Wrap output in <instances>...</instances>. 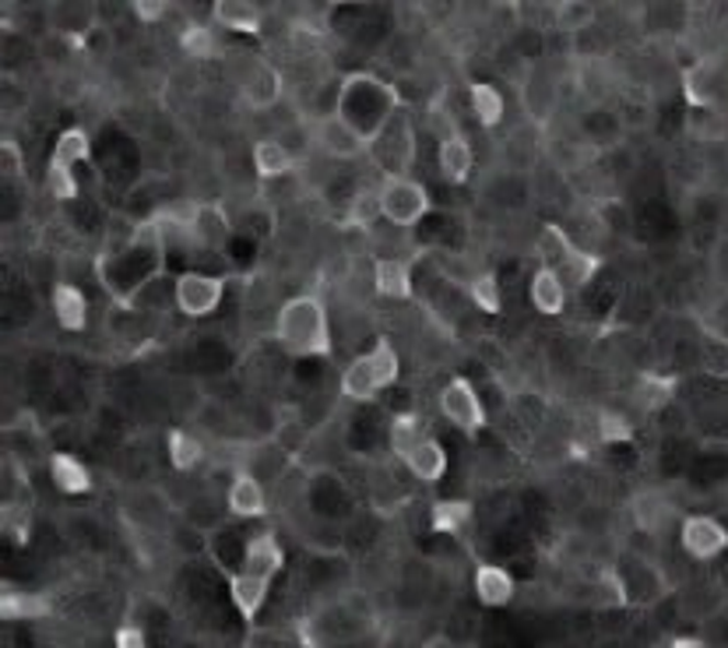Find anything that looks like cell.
I'll use <instances>...</instances> for the list:
<instances>
[{
	"label": "cell",
	"mask_w": 728,
	"mask_h": 648,
	"mask_svg": "<svg viewBox=\"0 0 728 648\" xmlns=\"http://www.w3.org/2000/svg\"><path fill=\"white\" fill-rule=\"evenodd\" d=\"M275 342L293 356H331V321L317 293H299L275 314Z\"/></svg>",
	"instance_id": "1"
},
{
	"label": "cell",
	"mask_w": 728,
	"mask_h": 648,
	"mask_svg": "<svg viewBox=\"0 0 728 648\" xmlns=\"http://www.w3.org/2000/svg\"><path fill=\"white\" fill-rule=\"evenodd\" d=\"M338 113H342L345 121L374 145L380 130L401 113L398 92L387 86V81H380L377 75H366V71L349 75L338 81Z\"/></svg>",
	"instance_id": "2"
},
{
	"label": "cell",
	"mask_w": 728,
	"mask_h": 648,
	"mask_svg": "<svg viewBox=\"0 0 728 648\" xmlns=\"http://www.w3.org/2000/svg\"><path fill=\"white\" fill-rule=\"evenodd\" d=\"M401 377V360H398V349L387 342V339H377L374 345L366 349L363 356H355L349 367L342 371V395L349 402H374L377 391L398 385Z\"/></svg>",
	"instance_id": "3"
},
{
	"label": "cell",
	"mask_w": 728,
	"mask_h": 648,
	"mask_svg": "<svg viewBox=\"0 0 728 648\" xmlns=\"http://www.w3.org/2000/svg\"><path fill=\"white\" fill-rule=\"evenodd\" d=\"M433 197L426 184L409 173H387L380 180V219L398 229H412L430 215Z\"/></svg>",
	"instance_id": "4"
},
{
	"label": "cell",
	"mask_w": 728,
	"mask_h": 648,
	"mask_svg": "<svg viewBox=\"0 0 728 648\" xmlns=\"http://www.w3.org/2000/svg\"><path fill=\"white\" fill-rule=\"evenodd\" d=\"M310 130H314V148L331 162H352L374 148L369 138H363L342 113L310 116Z\"/></svg>",
	"instance_id": "5"
},
{
	"label": "cell",
	"mask_w": 728,
	"mask_h": 648,
	"mask_svg": "<svg viewBox=\"0 0 728 648\" xmlns=\"http://www.w3.org/2000/svg\"><path fill=\"white\" fill-rule=\"evenodd\" d=\"M226 296V278L208 272H183L173 282V304L183 318H208Z\"/></svg>",
	"instance_id": "6"
},
{
	"label": "cell",
	"mask_w": 728,
	"mask_h": 648,
	"mask_svg": "<svg viewBox=\"0 0 728 648\" xmlns=\"http://www.w3.org/2000/svg\"><path fill=\"white\" fill-rule=\"evenodd\" d=\"M440 412L451 427H458L462 434H479L486 427V406L468 377H451L440 388Z\"/></svg>",
	"instance_id": "7"
},
{
	"label": "cell",
	"mask_w": 728,
	"mask_h": 648,
	"mask_svg": "<svg viewBox=\"0 0 728 648\" xmlns=\"http://www.w3.org/2000/svg\"><path fill=\"white\" fill-rule=\"evenodd\" d=\"M282 95H285V78H282V71H278L268 57H253L247 75H243V81H240L243 106L253 110V113H264V110H271V106H278Z\"/></svg>",
	"instance_id": "8"
},
{
	"label": "cell",
	"mask_w": 728,
	"mask_h": 648,
	"mask_svg": "<svg viewBox=\"0 0 728 648\" xmlns=\"http://www.w3.org/2000/svg\"><path fill=\"white\" fill-rule=\"evenodd\" d=\"M680 543L693 560H715L728 550V528L715 514H686L680 525Z\"/></svg>",
	"instance_id": "9"
},
{
	"label": "cell",
	"mask_w": 728,
	"mask_h": 648,
	"mask_svg": "<svg viewBox=\"0 0 728 648\" xmlns=\"http://www.w3.org/2000/svg\"><path fill=\"white\" fill-rule=\"evenodd\" d=\"M183 229H187V243L194 247H223L229 237V219L215 202H194L183 212Z\"/></svg>",
	"instance_id": "10"
},
{
	"label": "cell",
	"mask_w": 728,
	"mask_h": 648,
	"mask_svg": "<svg viewBox=\"0 0 728 648\" xmlns=\"http://www.w3.org/2000/svg\"><path fill=\"white\" fill-rule=\"evenodd\" d=\"M226 511L232 519H264L268 514V493L264 484L253 473L240 469L226 487Z\"/></svg>",
	"instance_id": "11"
},
{
	"label": "cell",
	"mask_w": 728,
	"mask_h": 648,
	"mask_svg": "<svg viewBox=\"0 0 728 648\" xmlns=\"http://www.w3.org/2000/svg\"><path fill=\"white\" fill-rule=\"evenodd\" d=\"M436 170L447 184H465L476 170V152H471V141L462 130H451V135H440L436 145Z\"/></svg>",
	"instance_id": "12"
},
{
	"label": "cell",
	"mask_w": 728,
	"mask_h": 648,
	"mask_svg": "<svg viewBox=\"0 0 728 648\" xmlns=\"http://www.w3.org/2000/svg\"><path fill=\"white\" fill-rule=\"evenodd\" d=\"M285 568V550L275 533H258L243 543V557H240V571L258 575V578H275Z\"/></svg>",
	"instance_id": "13"
},
{
	"label": "cell",
	"mask_w": 728,
	"mask_h": 648,
	"mask_svg": "<svg viewBox=\"0 0 728 648\" xmlns=\"http://www.w3.org/2000/svg\"><path fill=\"white\" fill-rule=\"evenodd\" d=\"M226 581H229V600H232L236 613H240L247 624H253L261 606L268 603L271 581L258 578V575H247V571H226Z\"/></svg>",
	"instance_id": "14"
},
{
	"label": "cell",
	"mask_w": 728,
	"mask_h": 648,
	"mask_svg": "<svg viewBox=\"0 0 728 648\" xmlns=\"http://www.w3.org/2000/svg\"><path fill=\"white\" fill-rule=\"evenodd\" d=\"M528 296H532V307L538 314H546V318H560V314L567 310L570 289L564 286V278L556 275V269H549V264H538L535 275H532Z\"/></svg>",
	"instance_id": "15"
},
{
	"label": "cell",
	"mask_w": 728,
	"mask_h": 648,
	"mask_svg": "<svg viewBox=\"0 0 728 648\" xmlns=\"http://www.w3.org/2000/svg\"><path fill=\"white\" fill-rule=\"evenodd\" d=\"M374 289L387 300H412V261L409 258H377L374 261Z\"/></svg>",
	"instance_id": "16"
},
{
	"label": "cell",
	"mask_w": 728,
	"mask_h": 648,
	"mask_svg": "<svg viewBox=\"0 0 728 648\" xmlns=\"http://www.w3.org/2000/svg\"><path fill=\"white\" fill-rule=\"evenodd\" d=\"M253 170H258V177L264 180V184H275V180H285L296 173V156L285 148L275 135L271 138H261L258 145H253Z\"/></svg>",
	"instance_id": "17"
},
{
	"label": "cell",
	"mask_w": 728,
	"mask_h": 648,
	"mask_svg": "<svg viewBox=\"0 0 728 648\" xmlns=\"http://www.w3.org/2000/svg\"><path fill=\"white\" fill-rule=\"evenodd\" d=\"M401 462H405V469H409L422 487L440 484L444 473H447V452H444V444H440L436 437H426L422 444H416Z\"/></svg>",
	"instance_id": "18"
},
{
	"label": "cell",
	"mask_w": 728,
	"mask_h": 648,
	"mask_svg": "<svg viewBox=\"0 0 728 648\" xmlns=\"http://www.w3.org/2000/svg\"><path fill=\"white\" fill-rule=\"evenodd\" d=\"M471 586H476V595H479L482 606H507L517 592L511 571L500 568V564H479Z\"/></svg>",
	"instance_id": "19"
},
{
	"label": "cell",
	"mask_w": 728,
	"mask_h": 648,
	"mask_svg": "<svg viewBox=\"0 0 728 648\" xmlns=\"http://www.w3.org/2000/svg\"><path fill=\"white\" fill-rule=\"evenodd\" d=\"M49 304H54V318L64 331H84L89 325V300L75 282H57Z\"/></svg>",
	"instance_id": "20"
},
{
	"label": "cell",
	"mask_w": 728,
	"mask_h": 648,
	"mask_svg": "<svg viewBox=\"0 0 728 648\" xmlns=\"http://www.w3.org/2000/svg\"><path fill=\"white\" fill-rule=\"evenodd\" d=\"M49 479H54V487H57L60 493H71V497L92 490L89 465L78 462L71 452H54V455H49Z\"/></svg>",
	"instance_id": "21"
},
{
	"label": "cell",
	"mask_w": 728,
	"mask_h": 648,
	"mask_svg": "<svg viewBox=\"0 0 728 648\" xmlns=\"http://www.w3.org/2000/svg\"><path fill=\"white\" fill-rule=\"evenodd\" d=\"M215 25H223L229 32H240V36H258L261 32V8L250 4V0H218L212 8Z\"/></svg>",
	"instance_id": "22"
},
{
	"label": "cell",
	"mask_w": 728,
	"mask_h": 648,
	"mask_svg": "<svg viewBox=\"0 0 728 648\" xmlns=\"http://www.w3.org/2000/svg\"><path fill=\"white\" fill-rule=\"evenodd\" d=\"M468 103H471V113H476V121L486 130H493V127L503 124L507 99H503V92L493 86V81H471V86H468Z\"/></svg>",
	"instance_id": "23"
},
{
	"label": "cell",
	"mask_w": 728,
	"mask_h": 648,
	"mask_svg": "<svg viewBox=\"0 0 728 648\" xmlns=\"http://www.w3.org/2000/svg\"><path fill=\"white\" fill-rule=\"evenodd\" d=\"M602 258L599 254H591V251H584V247H573V251L556 264V275L564 278V286L570 289V293H581L584 286H591L595 282V275L602 272Z\"/></svg>",
	"instance_id": "24"
},
{
	"label": "cell",
	"mask_w": 728,
	"mask_h": 648,
	"mask_svg": "<svg viewBox=\"0 0 728 648\" xmlns=\"http://www.w3.org/2000/svg\"><path fill=\"white\" fill-rule=\"evenodd\" d=\"M4 621H43L54 613V603L43 592H22L14 586H4V600H0Z\"/></svg>",
	"instance_id": "25"
},
{
	"label": "cell",
	"mask_w": 728,
	"mask_h": 648,
	"mask_svg": "<svg viewBox=\"0 0 728 648\" xmlns=\"http://www.w3.org/2000/svg\"><path fill=\"white\" fill-rule=\"evenodd\" d=\"M166 452H169V462H173L177 473H194L208 455L201 437H194L191 430H183V427H173L166 434Z\"/></svg>",
	"instance_id": "26"
},
{
	"label": "cell",
	"mask_w": 728,
	"mask_h": 648,
	"mask_svg": "<svg viewBox=\"0 0 728 648\" xmlns=\"http://www.w3.org/2000/svg\"><path fill=\"white\" fill-rule=\"evenodd\" d=\"M599 11L595 4H584V0H564V4L553 8V29L564 32V36H581V32L595 29Z\"/></svg>",
	"instance_id": "27"
},
{
	"label": "cell",
	"mask_w": 728,
	"mask_h": 648,
	"mask_svg": "<svg viewBox=\"0 0 728 648\" xmlns=\"http://www.w3.org/2000/svg\"><path fill=\"white\" fill-rule=\"evenodd\" d=\"M49 162L67 166V170H75L78 162H92V138H89V130H84V127H67L64 135L54 141Z\"/></svg>",
	"instance_id": "28"
},
{
	"label": "cell",
	"mask_w": 728,
	"mask_h": 648,
	"mask_svg": "<svg viewBox=\"0 0 728 648\" xmlns=\"http://www.w3.org/2000/svg\"><path fill=\"white\" fill-rule=\"evenodd\" d=\"M697 360H701V371L718 377V380H728V339L715 328H704L701 339H697Z\"/></svg>",
	"instance_id": "29"
},
{
	"label": "cell",
	"mask_w": 728,
	"mask_h": 648,
	"mask_svg": "<svg viewBox=\"0 0 728 648\" xmlns=\"http://www.w3.org/2000/svg\"><path fill=\"white\" fill-rule=\"evenodd\" d=\"M471 525V504L468 501H436L430 508V528L436 536H458Z\"/></svg>",
	"instance_id": "30"
},
{
	"label": "cell",
	"mask_w": 728,
	"mask_h": 648,
	"mask_svg": "<svg viewBox=\"0 0 728 648\" xmlns=\"http://www.w3.org/2000/svg\"><path fill=\"white\" fill-rule=\"evenodd\" d=\"M634 522H637V528H645V533H658L669 519H672V504L666 501L662 493L658 490H645V493H637L634 497Z\"/></svg>",
	"instance_id": "31"
},
{
	"label": "cell",
	"mask_w": 728,
	"mask_h": 648,
	"mask_svg": "<svg viewBox=\"0 0 728 648\" xmlns=\"http://www.w3.org/2000/svg\"><path fill=\"white\" fill-rule=\"evenodd\" d=\"M430 434H426V423H422L416 412H401V417L391 420V427H387V444H391V452L398 458H405L412 452L416 444H422Z\"/></svg>",
	"instance_id": "32"
},
{
	"label": "cell",
	"mask_w": 728,
	"mask_h": 648,
	"mask_svg": "<svg viewBox=\"0 0 728 648\" xmlns=\"http://www.w3.org/2000/svg\"><path fill=\"white\" fill-rule=\"evenodd\" d=\"M573 243L567 232L556 226V223H546L542 226V232H538V240H535V258H538V264H549V269H556L570 251H573Z\"/></svg>",
	"instance_id": "33"
},
{
	"label": "cell",
	"mask_w": 728,
	"mask_h": 648,
	"mask_svg": "<svg viewBox=\"0 0 728 648\" xmlns=\"http://www.w3.org/2000/svg\"><path fill=\"white\" fill-rule=\"evenodd\" d=\"M180 49H183V57H191V60H212V57H218V36H215V29L205 25V22H191L187 29L180 32Z\"/></svg>",
	"instance_id": "34"
},
{
	"label": "cell",
	"mask_w": 728,
	"mask_h": 648,
	"mask_svg": "<svg viewBox=\"0 0 728 648\" xmlns=\"http://www.w3.org/2000/svg\"><path fill=\"white\" fill-rule=\"evenodd\" d=\"M377 219H380V187H355L345 205V223L366 229Z\"/></svg>",
	"instance_id": "35"
},
{
	"label": "cell",
	"mask_w": 728,
	"mask_h": 648,
	"mask_svg": "<svg viewBox=\"0 0 728 648\" xmlns=\"http://www.w3.org/2000/svg\"><path fill=\"white\" fill-rule=\"evenodd\" d=\"M686 130L697 141H721L728 124L715 106H697V110H690V116H686Z\"/></svg>",
	"instance_id": "36"
},
{
	"label": "cell",
	"mask_w": 728,
	"mask_h": 648,
	"mask_svg": "<svg viewBox=\"0 0 728 648\" xmlns=\"http://www.w3.org/2000/svg\"><path fill=\"white\" fill-rule=\"evenodd\" d=\"M43 184H46V194L54 197V202H60V205L78 202V177H75V170H67V166L46 162Z\"/></svg>",
	"instance_id": "37"
},
{
	"label": "cell",
	"mask_w": 728,
	"mask_h": 648,
	"mask_svg": "<svg viewBox=\"0 0 728 648\" xmlns=\"http://www.w3.org/2000/svg\"><path fill=\"white\" fill-rule=\"evenodd\" d=\"M465 289H468L471 304H476L479 310H486V314H500V282H497L493 272L471 275V282H468Z\"/></svg>",
	"instance_id": "38"
},
{
	"label": "cell",
	"mask_w": 728,
	"mask_h": 648,
	"mask_svg": "<svg viewBox=\"0 0 728 648\" xmlns=\"http://www.w3.org/2000/svg\"><path fill=\"white\" fill-rule=\"evenodd\" d=\"M595 430H599V441H602V444H626V441H634V423L626 420L623 412H613V409H602V412H599Z\"/></svg>",
	"instance_id": "39"
},
{
	"label": "cell",
	"mask_w": 728,
	"mask_h": 648,
	"mask_svg": "<svg viewBox=\"0 0 728 648\" xmlns=\"http://www.w3.org/2000/svg\"><path fill=\"white\" fill-rule=\"evenodd\" d=\"M0 170H4V180H22L25 184V152L14 138L0 141Z\"/></svg>",
	"instance_id": "40"
},
{
	"label": "cell",
	"mask_w": 728,
	"mask_h": 648,
	"mask_svg": "<svg viewBox=\"0 0 728 648\" xmlns=\"http://www.w3.org/2000/svg\"><path fill=\"white\" fill-rule=\"evenodd\" d=\"M113 648H148V635L141 624H121L113 635Z\"/></svg>",
	"instance_id": "41"
},
{
	"label": "cell",
	"mask_w": 728,
	"mask_h": 648,
	"mask_svg": "<svg viewBox=\"0 0 728 648\" xmlns=\"http://www.w3.org/2000/svg\"><path fill=\"white\" fill-rule=\"evenodd\" d=\"M134 14H138L141 22H159L169 14V4H148V0H134Z\"/></svg>",
	"instance_id": "42"
},
{
	"label": "cell",
	"mask_w": 728,
	"mask_h": 648,
	"mask_svg": "<svg viewBox=\"0 0 728 648\" xmlns=\"http://www.w3.org/2000/svg\"><path fill=\"white\" fill-rule=\"evenodd\" d=\"M669 648H710V645L704 638H697V635H680V638L669 641Z\"/></svg>",
	"instance_id": "43"
}]
</instances>
